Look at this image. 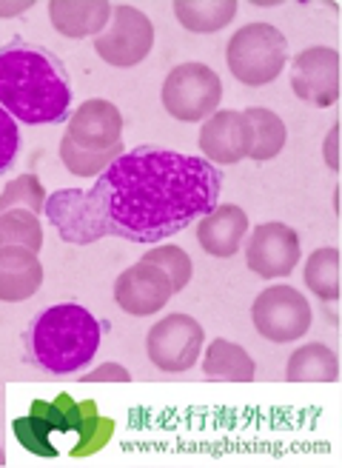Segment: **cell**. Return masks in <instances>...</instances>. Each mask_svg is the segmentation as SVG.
Returning <instances> with one entry per match:
<instances>
[{"label": "cell", "instance_id": "10", "mask_svg": "<svg viewBox=\"0 0 342 468\" xmlns=\"http://www.w3.org/2000/svg\"><path fill=\"white\" fill-rule=\"evenodd\" d=\"M43 215L55 226L60 240L72 246H88L106 238L103 220L98 215L95 203L83 189H57L46 197Z\"/></svg>", "mask_w": 342, "mask_h": 468}, {"label": "cell", "instance_id": "27", "mask_svg": "<svg viewBox=\"0 0 342 468\" xmlns=\"http://www.w3.org/2000/svg\"><path fill=\"white\" fill-rule=\"evenodd\" d=\"M20 149V132H17V121L0 106V175H6L12 169V163L17 157Z\"/></svg>", "mask_w": 342, "mask_h": 468}, {"label": "cell", "instance_id": "20", "mask_svg": "<svg viewBox=\"0 0 342 468\" xmlns=\"http://www.w3.org/2000/svg\"><path fill=\"white\" fill-rule=\"evenodd\" d=\"M339 378V360L323 343H308L288 357L285 380L288 383H334Z\"/></svg>", "mask_w": 342, "mask_h": 468}, {"label": "cell", "instance_id": "12", "mask_svg": "<svg viewBox=\"0 0 342 468\" xmlns=\"http://www.w3.org/2000/svg\"><path fill=\"white\" fill-rule=\"evenodd\" d=\"M174 289L169 274L157 263L137 261L114 280V303L134 317H151L171 300Z\"/></svg>", "mask_w": 342, "mask_h": 468}, {"label": "cell", "instance_id": "9", "mask_svg": "<svg viewBox=\"0 0 342 468\" xmlns=\"http://www.w3.org/2000/svg\"><path fill=\"white\" fill-rule=\"evenodd\" d=\"M303 257L300 234L285 223H260L248 234L245 243V263L263 280L288 277Z\"/></svg>", "mask_w": 342, "mask_h": 468}, {"label": "cell", "instance_id": "15", "mask_svg": "<svg viewBox=\"0 0 342 468\" xmlns=\"http://www.w3.org/2000/svg\"><path fill=\"white\" fill-rule=\"evenodd\" d=\"M248 234V215L234 203H217L214 212L200 218L197 226V243L205 254L217 257V261H228L234 257Z\"/></svg>", "mask_w": 342, "mask_h": 468}, {"label": "cell", "instance_id": "21", "mask_svg": "<svg viewBox=\"0 0 342 468\" xmlns=\"http://www.w3.org/2000/svg\"><path fill=\"white\" fill-rule=\"evenodd\" d=\"M245 121L251 126V152L248 157L257 160V163H265V160H274L288 140V132H285V123L277 112L271 109H263V106H254V109H245Z\"/></svg>", "mask_w": 342, "mask_h": 468}, {"label": "cell", "instance_id": "31", "mask_svg": "<svg viewBox=\"0 0 342 468\" xmlns=\"http://www.w3.org/2000/svg\"><path fill=\"white\" fill-rule=\"evenodd\" d=\"M0 465H6V452H4V446H0Z\"/></svg>", "mask_w": 342, "mask_h": 468}, {"label": "cell", "instance_id": "18", "mask_svg": "<svg viewBox=\"0 0 342 468\" xmlns=\"http://www.w3.org/2000/svg\"><path fill=\"white\" fill-rule=\"evenodd\" d=\"M174 17L192 35H214L237 17V0H174Z\"/></svg>", "mask_w": 342, "mask_h": 468}, {"label": "cell", "instance_id": "7", "mask_svg": "<svg viewBox=\"0 0 342 468\" xmlns=\"http://www.w3.org/2000/svg\"><path fill=\"white\" fill-rule=\"evenodd\" d=\"M154 46V27L146 12L137 6H114L109 27L95 37V52L118 69H131L143 63Z\"/></svg>", "mask_w": 342, "mask_h": 468}, {"label": "cell", "instance_id": "19", "mask_svg": "<svg viewBox=\"0 0 342 468\" xmlns=\"http://www.w3.org/2000/svg\"><path fill=\"white\" fill-rule=\"evenodd\" d=\"M202 374L209 380H232V383H251L257 374V366L251 360V355L237 346L228 343L225 337H217L205 348L202 357Z\"/></svg>", "mask_w": 342, "mask_h": 468}, {"label": "cell", "instance_id": "25", "mask_svg": "<svg viewBox=\"0 0 342 468\" xmlns=\"http://www.w3.org/2000/svg\"><path fill=\"white\" fill-rule=\"evenodd\" d=\"M46 206V189L37 175H20L15 177L4 195H0V212H9V208H26V212L43 215Z\"/></svg>", "mask_w": 342, "mask_h": 468}, {"label": "cell", "instance_id": "29", "mask_svg": "<svg viewBox=\"0 0 342 468\" xmlns=\"http://www.w3.org/2000/svg\"><path fill=\"white\" fill-rule=\"evenodd\" d=\"M35 6V0H9V4H0V17H15L23 15Z\"/></svg>", "mask_w": 342, "mask_h": 468}, {"label": "cell", "instance_id": "28", "mask_svg": "<svg viewBox=\"0 0 342 468\" xmlns=\"http://www.w3.org/2000/svg\"><path fill=\"white\" fill-rule=\"evenodd\" d=\"M129 380H131V374L120 363H103L95 371L80 374V383H129Z\"/></svg>", "mask_w": 342, "mask_h": 468}, {"label": "cell", "instance_id": "11", "mask_svg": "<svg viewBox=\"0 0 342 468\" xmlns=\"http://www.w3.org/2000/svg\"><path fill=\"white\" fill-rule=\"evenodd\" d=\"M294 95L311 106H334L339 98V52L331 46H311L291 63Z\"/></svg>", "mask_w": 342, "mask_h": 468}, {"label": "cell", "instance_id": "26", "mask_svg": "<svg viewBox=\"0 0 342 468\" xmlns=\"http://www.w3.org/2000/svg\"><path fill=\"white\" fill-rule=\"evenodd\" d=\"M143 261L157 263L160 269L169 274L174 294L182 292V289L192 283L194 266H192V257L186 254V249H180V246H157L149 254H143Z\"/></svg>", "mask_w": 342, "mask_h": 468}, {"label": "cell", "instance_id": "16", "mask_svg": "<svg viewBox=\"0 0 342 468\" xmlns=\"http://www.w3.org/2000/svg\"><path fill=\"white\" fill-rule=\"evenodd\" d=\"M43 286L40 257L23 246H0V303H23Z\"/></svg>", "mask_w": 342, "mask_h": 468}, {"label": "cell", "instance_id": "13", "mask_svg": "<svg viewBox=\"0 0 342 468\" xmlns=\"http://www.w3.org/2000/svg\"><path fill=\"white\" fill-rule=\"evenodd\" d=\"M66 123V137L83 152H109L123 144V114L111 101L91 98Z\"/></svg>", "mask_w": 342, "mask_h": 468}, {"label": "cell", "instance_id": "23", "mask_svg": "<svg viewBox=\"0 0 342 468\" xmlns=\"http://www.w3.org/2000/svg\"><path fill=\"white\" fill-rule=\"evenodd\" d=\"M0 246H23L37 254L43 249L40 218L35 212H26V208L0 212Z\"/></svg>", "mask_w": 342, "mask_h": 468}, {"label": "cell", "instance_id": "8", "mask_svg": "<svg viewBox=\"0 0 342 468\" xmlns=\"http://www.w3.org/2000/svg\"><path fill=\"white\" fill-rule=\"evenodd\" d=\"M205 343L202 325L192 314H169L160 323H154L146 335V351L154 368L180 374L189 371Z\"/></svg>", "mask_w": 342, "mask_h": 468}, {"label": "cell", "instance_id": "14", "mask_svg": "<svg viewBox=\"0 0 342 468\" xmlns=\"http://www.w3.org/2000/svg\"><path fill=\"white\" fill-rule=\"evenodd\" d=\"M200 149L209 163L234 166L251 152V126L237 109H217L200 126Z\"/></svg>", "mask_w": 342, "mask_h": 468}, {"label": "cell", "instance_id": "17", "mask_svg": "<svg viewBox=\"0 0 342 468\" xmlns=\"http://www.w3.org/2000/svg\"><path fill=\"white\" fill-rule=\"evenodd\" d=\"M114 4L109 0H52L49 17L63 37H98L109 27Z\"/></svg>", "mask_w": 342, "mask_h": 468}, {"label": "cell", "instance_id": "2", "mask_svg": "<svg viewBox=\"0 0 342 468\" xmlns=\"http://www.w3.org/2000/svg\"><path fill=\"white\" fill-rule=\"evenodd\" d=\"M0 106L23 126L66 123L72 78L63 60L20 37L0 46Z\"/></svg>", "mask_w": 342, "mask_h": 468}, {"label": "cell", "instance_id": "22", "mask_svg": "<svg viewBox=\"0 0 342 468\" xmlns=\"http://www.w3.org/2000/svg\"><path fill=\"white\" fill-rule=\"evenodd\" d=\"M306 286L323 303L339 300V251L334 246L311 251L306 261Z\"/></svg>", "mask_w": 342, "mask_h": 468}, {"label": "cell", "instance_id": "4", "mask_svg": "<svg viewBox=\"0 0 342 468\" xmlns=\"http://www.w3.org/2000/svg\"><path fill=\"white\" fill-rule=\"evenodd\" d=\"M225 63L228 72L245 86L274 83L288 63V40L271 23H248L228 40Z\"/></svg>", "mask_w": 342, "mask_h": 468}, {"label": "cell", "instance_id": "1", "mask_svg": "<svg viewBox=\"0 0 342 468\" xmlns=\"http://www.w3.org/2000/svg\"><path fill=\"white\" fill-rule=\"evenodd\" d=\"M220 192L223 175L205 157L137 146L98 175L88 197L106 238L160 243L214 212Z\"/></svg>", "mask_w": 342, "mask_h": 468}, {"label": "cell", "instance_id": "6", "mask_svg": "<svg viewBox=\"0 0 342 468\" xmlns=\"http://www.w3.org/2000/svg\"><path fill=\"white\" fill-rule=\"evenodd\" d=\"M251 323L257 335L271 343H294L311 329V306L294 286L277 283L257 294Z\"/></svg>", "mask_w": 342, "mask_h": 468}, {"label": "cell", "instance_id": "3", "mask_svg": "<svg viewBox=\"0 0 342 468\" xmlns=\"http://www.w3.org/2000/svg\"><path fill=\"white\" fill-rule=\"evenodd\" d=\"M100 348V323L78 303L43 309L23 332V360L46 374L83 371Z\"/></svg>", "mask_w": 342, "mask_h": 468}, {"label": "cell", "instance_id": "5", "mask_svg": "<svg viewBox=\"0 0 342 468\" xmlns=\"http://www.w3.org/2000/svg\"><path fill=\"white\" fill-rule=\"evenodd\" d=\"M166 112L180 123H202L212 117L223 98V80L212 66L205 63H180L166 75L163 91Z\"/></svg>", "mask_w": 342, "mask_h": 468}, {"label": "cell", "instance_id": "30", "mask_svg": "<svg viewBox=\"0 0 342 468\" xmlns=\"http://www.w3.org/2000/svg\"><path fill=\"white\" fill-rule=\"evenodd\" d=\"M326 163L328 166L337 172L339 166H337V126H331V132H328V140H326Z\"/></svg>", "mask_w": 342, "mask_h": 468}, {"label": "cell", "instance_id": "24", "mask_svg": "<svg viewBox=\"0 0 342 468\" xmlns=\"http://www.w3.org/2000/svg\"><path fill=\"white\" fill-rule=\"evenodd\" d=\"M123 152H126L123 144H120V146H114V149H109V152H83V149H78L66 134H63V140H60V160H63V166H66L68 172H72V175H78V177H95V175H103Z\"/></svg>", "mask_w": 342, "mask_h": 468}]
</instances>
